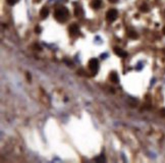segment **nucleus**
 <instances>
[{
  "mask_svg": "<svg viewBox=\"0 0 165 163\" xmlns=\"http://www.w3.org/2000/svg\"><path fill=\"white\" fill-rule=\"evenodd\" d=\"M27 80H29V81H31V75H30V74H27Z\"/></svg>",
  "mask_w": 165,
  "mask_h": 163,
  "instance_id": "nucleus-15",
  "label": "nucleus"
},
{
  "mask_svg": "<svg viewBox=\"0 0 165 163\" xmlns=\"http://www.w3.org/2000/svg\"><path fill=\"white\" fill-rule=\"evenodd\" d=\"M114 52H115V54L118 55L119 57H126L127 56V52H125L124 50H122V49H120L118 47H114Z\"/></svg>",
  "mask_w": 165,
  "mask_h": 163,
  "instance_id": "nucleus-5",
  "label": "nucleus"
},
{
  "mask_svg": "<svg viewBox=\"0 0 165 163\" xmlns=\"http://www.w3.org/2000/svg\"><path fill=\"white\" fill-rule=\"evenodd\" d=\"M126 35H127V37H129V38H131V39H137V32H136V31H134V30H127Z\"/></svg>",
  "mask_w": 165,
  "mask_h": 163,
  "instance_id": "nucleus-7",
  "label": "nucleus"
},
{
  "mask_svg": "<svg viewBox=\"0 0 165 163\" xmlns=\"http://www.w3.org/2000/svg\"><path fill=\"white\" fill-rule=\"evenodd\" d=\"M163 33H164V35H165V27L163 28Z\"/></svg>",
  "mask_w": 165,
  "mask_h": 163,
  "instance_id": "nucleus-17",
  "label": "nucleus"
},
{
  "mask_svg": "<svg viewBox=\"0 0 165 163\" xmlns=\"http://www.w3.org/2000/svg\"><path fill=\"white\" fill-rule=\"evenodd\" d=\"M75 14H76V16H80V15L82 14V10L80 6H77L75 8Z\"/></svg>",
  "mask_w": 165,
  "mask_h": 163,
  "instance_id": "nucleus-10",
  "label": "nucleus"
},
{
  "mask_svg": "<svg viewBox=\"0 0 165 163\" xmlns=\"http://www.w3.org/2000/svg\"><path fill=\"white\" fill-rule=\"evenodd\" d=\"M88 65H89V68H90L92 71H95V73H96V71L98 70V67H99V62H98V60H97L96 58H92V59L89 60Z\"/></svg>",
  "mask_w": 165,
  "mask_h": 163,
  "instance_id": "nucleus-3",
  "label": "nucleus"
},
{
  "mask_svg": "<svg viewBox=\"0 0 165 163\" xmlns=\"http://www.w3.org/2000/svg\"><path fill=\"white\" fill-rule=\"evenodd\" d=\"M109 79H110V81L112 82V83H114V84L118 83V76H117L116 73H111L109 76Z\"/></svg>",
  "mask_w": 165,
  "mask_h": 163,
  "instance_id": "nucleus-8",
  "label": "nucleus"
},
{
  "mask_svg": "<svg viewBox=\"0 0 165 163\" xmlns=\"http://www.w3.org/2000/svg\"><path fill=\"white\" fill-rule=\"evenodd\" d=\"M55 19L57 22L59 23H63L66 21L67 16H68V10L66 7H59L58 9L55 10V14H54Z\"/></svg>",
  "mask_w": 165,
  "mask_h": 163,
  "instance_id": "nucleus-1",
  "label": "nucleus"
},
{
  "mask_svg": "<svg viewBox=\"0 0 165 163\" xmlns=\"http://www.w3.org/2000/svg\"><path fill=\"white\" fill-rule=\"evenodd\" d=\"M95 160H96V161H100V160H105V159H104V157H103V155H102L101 158H96Z\"/></svg>",
  "mask_w": 165,
  "mask_h": 163,
  "instance_id": "nucleus-14",
  "label": "nucleus"
},
{
  "mask_svg": "<svg viewBox=\"0 0 165 163\" xmlns=\"http://www.w3.org/2000/svg\"><path fill=\"white\" fill-rule=\"evenodd\" d=\"M140 9H141L142 12H148V11H149V8H148V6H147L146 4H143V5L140 7Z\"/></svg>",
  "mask_w": 165,
  "mask_h": 163,
  "instance_id": "nucleus-11",
  "label": "nucleus"
},
{
  "mask_svg": "<svg viewBox=\"0 0 165 163\" xmlns=\"http://www.w3.org/2000/svg\"><path fill=\"white\" fill-rule=\"evenodd\" d=\"M49 14V9L46 7V6H44V7H42V9L40 10V16H41V19H45V17H47V15Z\"/></svg>",
  "mask_w": 165,
  "mask_h": 163,
  "instance_id": "nucleus-6",
  "label": "nucleus"
},
{
  "mask_svg": "<svg viewBox=\"0 0 165 163\" xmlns=\"http://www.w3.org/2000/svg\"><path fill=\"white\" fill-rule=\"evenodd\" d=\"M6 2H7V4H9V5H14V4L17 2V0H6Z\"/></svg>",
  "mask_w": 165,
  "mask_h": 163,
  "instance_id": "nucleus-12",
  "label": "nucleus"
},
{
  "mask_svg": "<svg viewBox=\"0 0 165 163\" xmlns=\"http://www.w3.org/2000/svg\"><path fill=\"white\" fill-rule=\"evenodd\" d=\"M35 31H36V33H37V34H39V33L41 32V28H40V27H36Z\"/></svg>",
  "mask_w": 165,
  "mask_h": 163,
  "instance_id": "nucleus-13",
  "label": "nucleus"
},
{
  "mask_svg": "<svg viewBox=\"0 0 165 163\" xmlns=\"http://www.w3.org/2000/svg\"><path fill=\"white\" fill-rule=\"evenodd\" d=\"M68 32H69V35L70 36H72V37H75V36H77L78 34H79V27H78V25L77 24H72L69 29H68Z\"/></svg>",
  "mask_w": 165,
  "mask_h": 163,
  "instance_id": "nucleus-4",
  "label": "nucleus"
},
{
  "mask_svg": "<svg viewBox=\"0 0 165 163\" xmlns=\"http://www.w3.org/2000/svg\"><path fill=\"white\" fill-rule=\"evenodd\" d=\"M117 16H118V12H117L116 9H110V10L107 11V13H106V20H107L109 23L114 22V21L117 19Z\"/></svg>",
  "mask_w": 165,
  "mask_h": 163,
  "instance_id": "nucleus-2",
  "label": "nucleus"
},
{
  "mask_svg": "<svg viewBox=\"0 0 165 163\" xmlns=\"http://www.w3.org/2000/svg\"><path fill=\"white\" fill-rule=\"evenodd\" d=\"M109 1L111 2V3H115V2L117 1V0H109Z\"/></svg>",
  "mask_w": 165,
  "mask_h": 163,
  "instance_id": "nucleus-16",
  "label": "nucleus"
},
{
  "mask_svg": "<svg viewBox=\"0 0 165 163\" xmlns=\"http://www.w3.org/2000/svg\"><path fill=\"white\" fill-rule=\"evenodd\" d=\"M101 4H102V2H101V0H93L92 2H91V6L93 7V8H99L100 6H101Z\"/></svg>",
  "mask_w": 165,
  "mask_h": 163,
  "instance_id": "nucleus-9",
  "label": "nucleus"
}]
</instances>
